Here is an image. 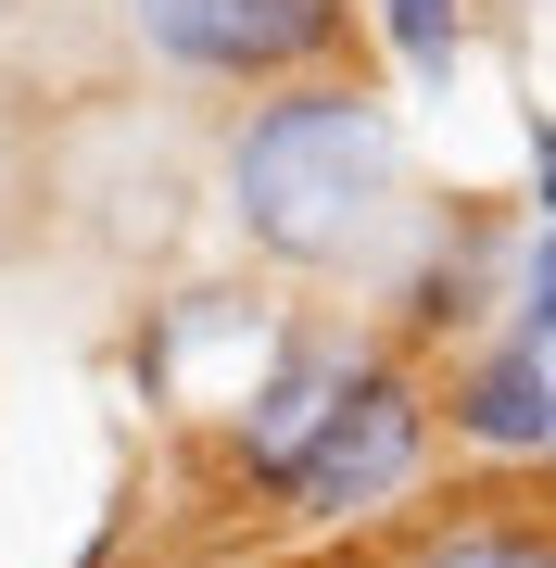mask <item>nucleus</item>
I'll return each instance as SVG.
<instances>
[{
  "mask_svg": "<svg viewBox=\"0 0 556 568\" xmlns=\"http://www.w3.org/2000/svg\"><path fill=\"white\" fill-rule=\"evenodd\" d=\"M417 443H431V405H417L405 366L342 354V342H291L241 405V455L279 506L304 518H354L380 493L417 480Z\"/></svg>",
  "mask_w": 556,
  "mask_h": 568,
  "instance_id": "obj_2",
  "label": "nucleus"
},
{
  "mask_svg": "<svg viewBox=\"0 0 556 568\" xmlns=\"http://www.w3.org/2000/svg\"><path fill=\"white\" fill-rule=\"evenodd\" d=\"M455 429H468V443H494V455L556 443V366H544V342H518V328H506L494 354L455 366Z\"/></svg>",
  "mask_w": 556,
  "mask_h": 568,
  "instance_id": "obj_4",
  "label": "nucleus"
},
{
  "mask_svg": "<svg viewBox=\"0 0 556 568\" xmlns=\"http://www.w3.org/2000/svg\"><path fill=\"white\" fill-rule=\"evenodd\" d=\"M392 568H556V530H532V518H443Z\"/></svg>",
  "mask_w": 556,
  "mask_h": 568,
  "instance_id": "obj_5",
  "label": "nucleus"
},
{
  "mask_svg": "<svg viewBox=\"0 0 556 568\" xmlns=\"http://www.w3.org/2000/svg\"><path fill=\"white\" fill-rule=\"evenodd\" d=\"M506 304H518V342H544V354H556V227H544L532 253H518V278H506Z\"/></svg>",
  "mask_w": 556,
  "mask_h": 568,
  "instance_id": "obj_7",
  "label": "nucleus"
},
{
  "mask_svg": "<svg viewBox=\"0 0 556 568\" xmlns=\"http://www.w3.org/2000/svg\"><path fill=\"white\" fill-rule=\"evenodd\" d=\"M392 178H405V126L342 77H291L228 140V215L279 265H354L392 215Z\"/></svg>",
  "mask_w": 556,
  "mask_h": 568,
  "instance_id": "obj_1",
  "label": "nucleus"
},
{
  "mask_svg": "<svg viewBox=\"0 0 556 568\" xmlns=\"http://www.w3.org/2000/svg\"><path fill=\"white\" fill-rule=\"evenodd\" d=\"M392 51L417 63V77H455V39H468V0H380Z\"/></svg>",
  "mask_w": 556,
  "mask_h": 568,
  "instance_id": "obj_6",
  "label": "nucleus"
},
{
  "mask_svg": "<svg viewBox=\"0 0 556 568\" xmlns=\"http://www.w3.org/2000/svg\"><path fill=\"white\" fill-rule=\"evenodd\" d=\"M354 26V0H140V39L178 77H304Z\"/></svg>",
  "mask_w": 556,
  "mask_h": 568,
  "instance_id": "obj_3",
  "label": "nucleus"
},
{
  "mask_svg": "<svg viewBox=\"0 0 556 568\" xmlns=\"http://www.w3.org/2000/svg\"><path fill=\"white\" fill-rule=\"evenodd\" d=\"M532 190H544V227H556V126H532Z\"/></svg>",
  "mask_w": 556,
  "mask_h": 568,
  "instance_id": "obj_8",
  "label": "nucleus"
},
{
  "mask_svg": "<svg viewBox=\"0 0 556 568\" xmlns=\"http://www.w3.org/2000/svg\"><path fill=\"white\" fill-rule=\"evenodd\" d=\"M544 366H556V354H544Z\"/></svg>",
  "mask_w": 556,
  "mask_h": 568,
  "instance_id": "obj_9",
  "label": "nucleus"
}]
</instances>
